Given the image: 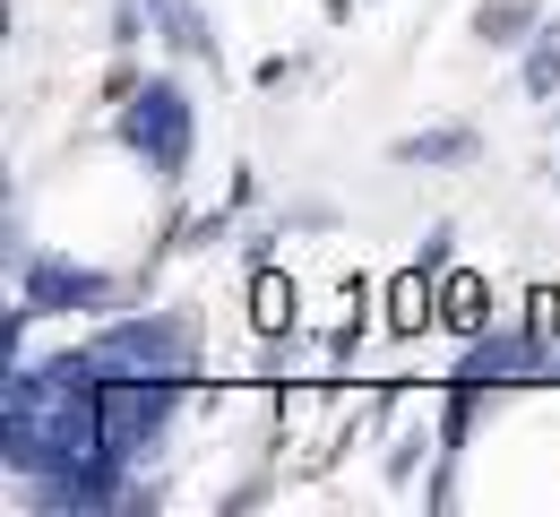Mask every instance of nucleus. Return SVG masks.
Wrapping results in <instances>:
<instances>
[{"label": "nucleus", "mask_w": 560, "mask_h": 517, "mask_svg": "<svg viewBox=\"0 0 560 517\" xmlns=\"http://www.w3.org/2000/svg\"><path fill=\"white\" fill-rule=\"evenodd\" d=\"M121 130H130V148H139L155 173H182V164H190V104H182V86H164V78H155L147 95H130V121H121Z\"/></svg>", "instance_id": "2"}, {"label": "nucleus", "mask_w": 560, "mask_h": 517, "mask_svg": "<svg viewBox=\"0 0 560 517\" xmlns=\"http://www.w3.org/2000/svg\"><path fill=\"white\" fill-rule=\"evenodd\" d=\"M95 363L139 371V379H190V337H182L173 319H130V328H113V337L95 345Z\"/></svg>", "instance_id": "3"}, {"label": "nucleus", "mask_w": 560, "mask_h": 517, "mask_svg": "<svg viewBox=\"0 0 560 517\" xmlns=\"http://www.w3.org/2000/svg\"><path fill=\"white\" fill-rule=\"evenodd\" d=\"M164 414H173V379H113L104 388V440H113V457L121 466L147 457V440L164 432Z\"/></svg>", "instance_id": "4"}, {"label": "nucleus", "mask_w": 560, "mask_h": 517, "mask_svg": "<svg viewBox=\"0 0 560 517\" xmlns=\"http://www.w3.org/2000/svg\"><path fill=\"white\" fill-rule=\"evenodd\" d=\"M526 86H535V95L560 86V26H544V44H535V61H526Z\"/></svg>", "instance_id": "7"}, {"label": "nucleus", "mask_w": 560, "mask_h": 517, "mask_svg": "<svg viewBox=\"0 0 560 517\" xmlns=\"http://www.w3.org/2000/svg\"><path fill=\"white\" fill-rule=\"evenodd\" d=\"M466 148H475L466 130H440V139H406L397 155H406V164H440V155H466Z\"/></svg>", "instance_id": "8"}, {"label": "nucleus", "mask_w": 560, "mask_h": 517, "mask_svg": "<svg viewBox=\"0 0 560 517\" xmlns=\"http://www.w3.org/2000/svg\"><path fill=\"white\" fill-rule=\"evenodd\" d=\"M26 302L35 310H52V302H113V285L95 268H70V259H35L26 268Z\"/></svg>", "instance_id": "5"}, {"label": "nucleus", "mask_w": 560, "mask_h": 517, "mask_svg": "<svg viewBox=\"0 0 560 517\" xmlns=\"http://www.w3.org/2000/svg\"><path fill=\"white\" fill-rule=\"evenodd\" d=\"M95 371H104L95 354H61L9 388V466H26V474L121 466L104 440V379Z\"/></svg>", "instance_id": "1"}, {"label": "nucleus", "mask_w": 560, "mask_h": 517, "mask_svg": "<svg viewBox=\"0 0 560 517\" xmlns=\"http://www.w3.org/2000/svg\"><path fill=\"white\" fill-rule=\"evenodd\" d=\"M526 17H535V0H483V35H491V44H517Z\"/></svg>", "instance_id": "6"}]
</instances>
